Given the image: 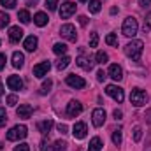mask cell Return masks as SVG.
I'll use <instances>...</instances> for the list:
<instances>
[{"label":"cell","instance_id":"6da1fadb","mask_svg":"<svg viewBox=\"0 0 151 151\" xmlns=\"http://www.w3.org/2000/svg\"><path fill=\"white\" fill-rule=\"evenodd\" d=\"M142 51H144V42L142 40H132V42H128L127 46H125V55L128 56V58H132L134 62H139L141 60V56H142Z\"/></svg>","mask_w":151,"mask_h":151},{"label":"cell","instance_id":"7a4b0ae2","mask_svg":"<svg viewBox=\"0 0 151 151\" xmlns=\"http://www.w3.org/2000/svg\"><path fill=\"white\" fill-rule=\"evenodd\" d=\"M137 30H139V23H137V19H135L134 16L125 18V21H123V28H121L123 35H125V37H135V35H137Z\"/></svg>","mask_w":151,"mask_h":151},{"label":"cell","instance_id":"3957f363","mask_svg":"<svg viewBox=\"0 0 151 151\" xmlns=\"http://www.w3.org/2000/svg\"><path fill=\"white\" fill-rule=\"evenodd\" d=\"M130 102H132L135 107H142V106L148 102V95H146V91L141 90V88H134L132 93H130Z\"/></svg>","mask_w":151,"mask_h":151},{"label":"cell","instance_id":"277c9868","mask_svg":"<svg viewBox=\"0 0 151 151\" xmlns=\"http://www.w3.org/2000/svg\"><path fill=\"white\" fill-rule=\"evenodd\" d=\"M28 135V128L25 125H16L7 132V141H19Z\"/></svg>","mask_w":151,"mask_h":151},{"label":"cell","instance_id":"5b68a950","mask_svg":"<svg viewBox=\"0 0 151 151\" xmlns=\"http://www.w3.org/2000/svg\"><path fill=\"white\" fill-rule=\"evenodd\" d=\"M106 93H107L109 97H113L118 104H121L123 99H125V91H123V88H119V86H116V84H107V86H106Z\"/></svg>","mask_w":151,"mask_h":151},{"label":"cell","instance_id":"8992f818","mask_svg":"<svg viewBox=\"0 0 151 151\" xmlns=\"http://www.w3.org/2000/svg\"><path fill=\"white\" fill-rule=\"evenodd\" d=\"M76 9H77V5H76L74 2H63V4H62V7L58 9L60 18H62V19H69V18L76 12Z\"/></svg>","mask_w":151,"mask_h":151},{"label":"cell","instance_id":"52a82bcc","mask_svg":"<svg viewBox=\"0 0 151 151\" xmlns=\"http://www.w3.org/2000/svg\"><path fill=\"white\" fill-rule=\"evenodd\" d=\"M60 35H62L63 39H67V40H70V42H76V39H77L76 27L74 25H70V23L62 25V28H60Z\"/></svg>","mask_w":151,"mask_h":151},{"label":"cell","instance_id":"ba28073f","mask_svg":"<svg viewBox=\"0 0 151 151\" xmlns=\"http://www.w3.org/2000/svg\"><path fill=\"white\" fill-rule=\"evenodd\" d=\"M65 83H67L70 88H76V90H83V88L86 86V81H84L81 76H76V74H69L67 79H65Z\"/></svg>","mask_w":151,"mask_h":151},{"label":"cell","instance_id":"9c48e42d","mask_svg":"<svg viewBox=\"0 0 151 151\" xmlns=\"http://www.w3.org/2000/svg\"><path fill=\"white\" fill-rule=\"evenodd\" d=\"M81 113H83V104L79 100H70L67 104V116L69 118H76V116H79Z\"/></svg>","mask_w":151,"mask_h":151},{"label":"cell","instance_id":"30bf717a","mask_svg":"<svg viewBox=\"0 0 151 151\" xmlns=\"http://www.w3.org/2000/svg\"><path fill=\"white\" fill-rule=\"evenodd\" d=\"M91 123H93V127H97V128L106 123V111H104L102 107H99V109H95V111L91 113Z\"/></svg>","mask_w":151,"mask_h":151},{"label":"cell","instance_id":"8fae6325","mask_svg":"<svg viewBox=\"0 0 151 151\" xmlns=\"http://www.w3.org/2000/svg\"><path fill=\"white\" fill-rule=\"evenodd\" d=\"M86 134H88V127H86V123H83V121H77L74 127H72V135H74V139H84L86 137Z\"/></svg>","mask_w":151,"mask_h":151},{"label":"cell","instance_id":"7c38bea8","mask_svg":"<svg viewBox=\"0 0 151 151\" xmlns=\"http://www.w3.org/2000/svg\"><path fill=\"white\" fill-rule=\"evenodd\" d=\"M49 69H51V62H49V60H47V62H40V63H37V65L34 67V76L39 77V79H42L44 76H47Z\"/></svg>","mask_w":151,"mask_h":151},{"label":"cell","instance_id":"4fadbf2b","mask_svg":"<svg viewBox=\"0 0 151 151\" xmlns=\"http://www.w3.org/2000/svg\"><path fill=\"white\" fill-rule=\"evenodd\" d=\"M7 86L12 91H19V90H23V79L19 76H9L7 77Z\"/></svg>","mask_w":151,"mask_h":151},{"label":"cell","instance_id":"5bb4252c","mask_svg":"<svg viewBox=\"0 0 151 151\" xmlns=\"http://www.w3.org/2000/svg\"><path fill=\"white\" fill-rule=\"evenodd\" d=\"M32 113H34V107H32L30 104H23V106H19V107L16 109L18 118H21V119H28V118H32Z\"/></svg>","mask_w":151,"mask_h":151},{"label":"cell","instance_id":"9a60e30c","mask_svg":"<svg viewBox=\"0 0 151 151\" xmlns=\"http://www.w3.org/2000/svg\"><path fill=\"white\" fill-rule=\"evenodd\" d=\"M23 30L19 28V27H11L9 28V40L11 42H19L21 39H23Z\"/></svg>","mask_w":151,"mask_h":151},{"label":"cell","instance_id":"2e32d148","mask_svg":"<svg viewBox=\"0 0 151 151\" xmlns=\"http://www.w3.org/2000/svg\"><path fill=\"white\" fill-rule=\"evenodd\" d=\"M37 44H39V39L35 37V35H28V37L25 39V42H23L25 49L30 51V53H34V51L37 49Z\"/></svg>","mask_w":151,"mask_h":151},{"label":"cell","instance_id":"e0dca14e","mask_svg":"<svg viewBox=\"0 0 151 151\" xmlns=\"http://www.w3.org/2000/svg\"><path fill=\"white\" fill-rule=\"evenodd\" d=\"M109 77H113L114 81H121L123 79V69L118 63H113L109 67Z\"/></svg>","mask_w":151,"mask_h":151},{"label":"cell","instance_id":"ac0fdd59","mask_svg":"<svg viewBox=\"0 0 151 151\" xmlns=\"http://www.w3.org/2000/svg\"><path fill=\"white\" fill-rule=\"evenodd\" d=\"M76 63L81 67V69H84V70H91L93 69V62H91V58H88V56H77V60H76Z\"/></svg>","mask_w":151,"mask_h":151},{"label":"cell","instance_id":"d6986e66","mask_svg":"<svg viewBox=\"0 0 151 151\" xmlns=\"http://www.w3.org/2000/svg\"><path fill=\"white\" fill-rule=\"evenodd\" d=\"M53 125H55V123H53V119H44V121H39V123H37V130L40 132V134H44V135H46V134H49V132H51Z\"/></svg>","mask_w":151,"mask_h":151},{"label":"cell","instance_id":"ffe728a7","mask_svg":"<svg viewBox=\"0 0 151 151\" xmlns=\"http://www.w3.org/2000/svg\"><path fill=\"white\" fill-rule=\"evenodd\" d=\"M23 63H25V56H23V53L14 51V53H12V67H14V69H21Z\"/></svg>","mask_w":151,"mask_h":151},{"label":"cell","instance_id":"44dd1931","mask_svg":"<svg viewBox=\"0 0 151 151\" xmlns=\"http://www.w3.org/2000/svg\"><path fill=\"white\" fill-rule=\"evenodd\" d=\"M47 21H49V18H47L46 12H37V14L34 16V23H35L37 27H46Z\"/></svg>","mask_w":151,"mask_h":151},{"label":"cell","instance_id":"7402d4cb","mask_svg":"<svg viewBox=\"0 0 151 151\" xmlns=\"http://www.w3.org/2000/svg\"><path fill=\"white\" fill-rule=\"evenodd\" d=\"M18 19H19L23 25H28V23L32 21V16H30V12H28L27 9H21V11H18Z\"/></svg>","mask_w":151,"mask_h":151},{"label":"cell","instance_id":"603a6c76","mask_svg":"<svg viewBox=\"0 0 151 151\" xmlns=\"http://www.w3.org/2000/svg\"><path fill=\"white\" fill-rule=\"evenodd\" d=\"M88 9H90L91 14H99L100 9H102V2L100 0H90L88 2Z\"/></svg>","mask_w":151,"mask_h":151},{"label":"cell","instance_id":"cb8c5ba5","mask_svg":"<svg viewBox=\"0 0 151 151\" xmlns=\"http://www.w3.org/2000/svg\"><path fill=\"white\" fill-rule=\"evenodd\" d=\"M102 150V139L100 137H93L90 141V146H88V151H100Z\"/></svg>","mask_w":151,"mask_h":151},{"label":"cell","instance_id":"d4e9b609","mask_svg":"<svg viewBox=\"0 0 151 151\" xmlns=\"http://www.w3.org/2000/svg\"><path fill=\"white\" fill-rule=\"evenodd\" d=\"M67 49H69V47H67V44H63V42H56V44L53 46V53L58 55V56H60V55H65Z\"/></svg>","mask_w":151,"mask_h":151},{"label":"cell","instance_id":"484cf974","mask_svg":"<svg viewBox=\"0 0 151 151\" xmlns=\"http://www.w3.org/2000/svg\"><path fill=\"white\" fill-rule=\"evenodd\" d=\"M69 63H70V58H69V56H62V58L56 60V69H58V70H63V69L69 67Z\"/></svg>","mask_w":151,"mask_h":151},{"label":"cell","instance_id":"4316f807","mask_svg":"<svg viewBox=\"0 0 151 151\" xmlns=\"http://www.w3.org/2000/svg\"><path fill=\"white\" fill-rule=\"evenodd\" d=\"M95 60H97V63L104 65V63H107V62H109V55H107L106 51H99V53L95 55Z\"/></svg>","mask_w":151,"mask_h":151},{"label":"cell","instance_id":"83f0119b","mask_svg":"<svg viewBox=\"0 0 151 151\" xmlns=\"http://www.w3.org/2000/svg\"><path fill=\"white\" fill-rule=\"evenodd\" d=\"M51 86H53V81H51V79L44 81L42 86H40V90H39V93H40V95H47V93L51 91Z\"/></svg>","mask_w":151,"mask_h":151},{"label":"cell","instance_id":"f1b7e54d","mask_svg":"<svg viewBox=\"0 0 151 151\" xmlns=\"http://www.w3.org/2000/svg\"><path fill=\"white\" fill-rule=\"evenodd\" d=\"M65 148H67V142L65 141H55L51 150L53 151H65Z\"/></svg>","mask_w":151,"mask_h":151},{"label":"cell","instance_id":"f546056e","mask_svg":"<svg viewBox=\"0 0 151 151\" xmlns=\"http://www.w3.org/2000/svg\"><path fill=\"white\" fill-rule=\"evenodd\" d=\"M106 42H107L109 46H114V47H118V44H119V40H118V35H116V34H109V35L106 37Z\"/></svg>","mask_w":151,"mask_h":151},{"label":"cell","instance_id":"4dcf8cb0","mask_svg":"<svg viewBox=\"0 0 151 151\" xmlns=\"http://www.w3.org/2000/svg\"><path fill=\"white\" fill-rule=\"evenodd\" d=\"M9 21H11L9 14H5V12H0V28H5V27L9 25Z\"/></svg>","mask_w":151,"mask_h":151},{"label":"cell","instance_id":"1f68e13d","mask_svg":"<svg viewBox=\"0 0 151 151\" xmlns=\"http://www.w3.org/2000/svg\"><path fill=\"white\" fill-rule=\"evenodd\" d=\"M97 46H99V34L91 32L90 34V47H97Z\"/></svg>","mask_w":151,"mask_h":151},{"label":"cell","instance_id":"d6a6232c","mask_svg":"<svg viewBox=\"0 0 151 151\" xmlns=\"http://www.w3.org/2000/svg\"><path fill=\"white\" fill-rule=\"evenodd\" d=\"M113 142L116 144V146L121 144V128H118V130H114L113 132Z\"/></svg>","mask_w":151,"mask_h":151},{"label":"cell","instance_id":"836d02e7","mask_svg":"<svg viewBox=\"0 0 151 151\" xmlns=\"http://www.w3.org/2000/svg\"><path fill=\"white\" fill-rule=\"evenodd\" d=\"M142 30H144V34H148L151 30V11L148 12V16H146V19H144V27H142Z\"/></svg>","mask_w":151,"mask_h":151},{"label":"cell","instance_id":"e575fe53","mask_svg":"<svg viewBox=\"0 0 151 151\" xmlns=\"http://www.w3.org/2000/svg\"><path fill=\"white\" fill-rule=\"evenodd\" d=\"M141 137H142V128L137 125V127H134V141H135V142H139V141H141Z\"/></svg>","mask_w":151,"mask_h":151},{"label":"cell","instance_id":"d590c367","mask_svg":"<svg viewBox=\"0 0 151 151\" xmlns=\"http://www.w3.org/2000/svg\"><path fill=\"white\" fill-rule=\"evenodd\" d=\"M46 9L47 11H56L58 9V0H46Z\"/></svg>","mask_w":151,"mask_h":151},{"label":"cell","instance_id":"8d00e7d4","mask_svg":"<svg viewBox=\"0 0 151 151\" xmlns=\"http://www.w3.org/2000/svg\"><path fill=\"white\" fill-rule=\"evenodd\" d=\"M0 4H2L5 9H14V7H16V0H0Z\"/></svg>","mask_w":151,"mask_h":151},{"label":"cell","instance_id":"74e56055","mask_svg":"<svg viewBox=\"0 0 151 151\" xmlns=\"http://www.w3.org/2000/svg\"><path fill=\"white\" fill-rule=\"evenodd\" d=\"M7 123V114H5V109L0 107V127H4Z\"/></svg>","mask_w":151,"mask_h":151},{"label":"cell","instance_id":"f35d334b","mask_svg":"<svg viewBox=\"0 0 151 151\" xmlns=\"http://www.w3.org/2000/svg\"><path fill=\"white\" fill-rule=\"evenodd\" d=\"M5 102H7V106H16V104H18V97H16V95H9V97L5 99Z\"/></svg>","mask_w":151,"mask_h":151},{"label":"cell","instance_id":"ab89813d","mask_svg":"<svg viewBox=\"0 0 151 151\" xmlns=\"http://www.w3.org/2000/svg\"><path fill=\"white\" fill-rule=\"evenodd\" d=\"M14 151H30V146H28L27 142H21L19 146H16V148H14Z\"/></svg>","mask_w":151,"mask_h":151},{"label":"cell","instance_id":"60d3db41","mask_svg":"<svg viewBox=\"0 0 151 151\" xmlns=\"http://www.w3.org/2000/svg\"><path fill=\"white\" fill-rule=\"evenodd\" d=\"M77 19H79V25H81V27H86V25H88V18H86V16H79Z\"/></svg>","mask_w":151,"mask_h":151},{"label":"cell","instance_id":"b9f144b4","mask_svg":"<svg viewBox=\"0 0 151 151\" xmlns=\"http://www.w3.org/2000/svg\"><path fill=\"white\" fill-rule=\"evenodd\" d=\"M104 79H106V72H104V70H99V72H97V81L102 83Z\"/></svg>","mask_w":151,"mask_h":151},{"label":"cell","instance_id":"7bdbcfd3","mask_svg":"<svg viewBox=\"0 0 151 151\" xmlns=\"http://www.w3.org/2000/svg\"><path fill=\"white\" fill-rule=\"evenodd\" d=\"M58 132H60V134H67V125L60 123V125H58Z\"/></svg>","mask_w":151,"mask_h":151},{"label":"cell","instance_id":"ee69618b","mask_svg":"<svg viewBox=\"0 0 151 151\" xmlns=\"http://www.w3.org/2000/svg\"><path fill=\"white\" fill-rule=\"evenodd\" d=\"M5 67V55L4 53H0V70Z\"/></svg>","mask_w":151,"mask_h":151},{"label":"cell","instance_id":"f6af8a7d","mask_svg":"<svg viewBox=\"0 0 151 151\" xmlns=\"http://www.w3.org/2000/svg\"><path fill=\"white\" fill-rule=\"evenodd\" d=\"M113 116H114V119H121V116H123V113H121L119 109H114Z\"/></svg>","mask_w":151,"mask_h":151},{"label":"cell","instance_id":"bcb514c9","mask_svg":"<svg viewBox=\"0 0 151 151\" xmlns=\"http://www.w3.org/2000/svg\"><path fill=\"white\" fill-rule=\"evenodd\" d=\"M144 118H146V121L151 125V109H146V114H144Z\"/></svg>","mask_w":151,"mask_h":151},{"label":"cell","instance_id":"7dc6e473","mask_svg":"<svg viewBox=\"0 0 151 151\" xmlns=\"http://www.w3.org/2000/svg\"><path fill=\"white\" fill-rule=\"evenodd\" d=\"M151 4V0H139V5L141 7H146V5H150Z\"/></svg>","mask_w":151,"mask_h":151},{"label":"cell","instance_id":"c3c4849f","mask_svg":"<svg viewBox=\"0 0 151 151\" xmlns=\"http://www.w3.org/2000/svg\"><path fill=\"white\" fill-rule=\"evenodd\" d=\"M35 4H37V0H30V2L27 4V5H35Z\"/></svg>","mask_w":151,"mask_h":151},{"label":"cell","instance_id":"681fc988","mask_svg":"<svg viewBox=\"0 0 151 151\" xmlns=\"http://www.w3.org/2000/svg\"><path fill=\"white\" fill-rule=\"evenodd\" d=\"M4 95V86H2V83H0V97Z\"/></svg>","mask_w":151,"mask_h":151},{"label":"cell","instance_id":"f907efd6","mask_svg":"<svg viewBox=\"0 0 151 151\" xmlns=\"http://www.w3.org/2000/svg\"><path fill=\"white\" fill-rule=\"evenodd\" d=\"M79 2H88V0H79Z\"/></svg>","mask_w":151,"mask_h":151},{"label":"cell","instance_id":"816d5d0a","mask_svg":"<svg viewBox=\"0 0 151 151\" xmlns=\"http://www.w3.org/2000/svg\"><path fill=\"white\" fill-rule=\"evenodd\" d=\"M0 44H2V42H0Z\"/></svg>","mask_w":151,"mask_h":151}]
</instances>
